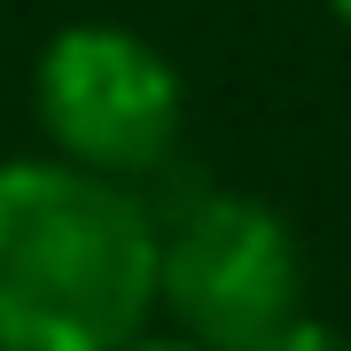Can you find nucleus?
<instances>
[{
	"label": "nucleus",
	"mask_w": 351,
	"mask_h": 351,
	"mask_svg": "<svg viewBox=\"0 0 351 351\" xmlns=\"http://www.w3.org/2000/svg\"><path fill=\"white\" fill-rule=\"evenodd\" d=\"M125 351H203V343H188V336H141V343H125Z\"/></svg>",
	"instance_id": "5"
},
{
	"label": "nucleus",
	"mask_w": 351,
	"mask_h": 351,
	"mask_svg": "<svg viewBox=\"0 0 351 351\" xmlns=\"http://www.w3.org/2000/svg\"><path fill=\"white\" fill-rule=\"evenodd\" d=\"M250 351H351V336H336V328L313 320V313H297V320H281L274 336H258Z\"/></svg>",
	"instance_id": "4"
},
{
	"label": "nucleus",
	"mask_w": 351,
	"mask_h": 351,
	"mask_svg": "<svg viewBox=\"0 0 351 351\" xmlns=\"http://www.w3.org/2000/svg\"><path fill=\"white\" fill-rule=\"evenodd\" d=\"M156 313L203 351H250L304 313V258L274 203L195 195L156 226Z\"/></svg>",
	"instance_id": "3"
},
{
	"label": "nucleus",
	"mask_w": 351,
	"mask_h": 351,
	"mask_svg": "<svg viewBox=\"0 0 351 351\" xmlns=\"http://www.w3.org/2000/svg\"><path fill=\"white\" fill-rule=\"evenodd\" d=\"M32 125L47 156L133 188L180 149L188 86L156 39L125 24H63L32 63Z\"/></svg>",
	"instance_id": "2"
},
{
	"label": "nucleus",
	"mask_w": 351,
	"mask_h": 351,
	"mask_svg": "<svg viewBox=\"0 0 351 351\" xmlns=\"http://www.w3.org/2000/svg\"><path fill=\"white\" fill-rule=\"evenodd\" d=\"M156 320V211L63 156L0 164V351H125Z\"/></svg>",
	"instance_id": "1"
},
{
	"label": "nucleus",
	"mask_w": 351,
	"mask_h": 351,
	"mask_svg": "<svg viewBox=\"0 0 351 351\" xmlns=\"http://www.w3.org/2000/svg\"><path fill=\"white\" fill-rule=\"evenodd\" d=\"M328 16H336V24H343V32H351V0H328Z\"/></svg>",
	"instance_id": "6"
}]
</instances>
